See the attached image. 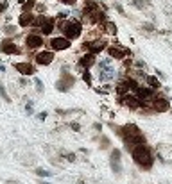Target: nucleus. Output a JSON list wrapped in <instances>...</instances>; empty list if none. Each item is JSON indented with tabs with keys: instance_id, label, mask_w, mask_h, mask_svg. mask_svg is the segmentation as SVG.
<instances>
[{
	"instance_id": "nucleus-23",
	"label": "nucleus",
	"mask_w": 172,
	"mask_h": 184,
	"mask_svg": "<svg viewBox=\"0 0 172 184\" xmlns=\"http://www.w3.org/2000/svg\"><path fill=\"white\" fill-rule=\"evenodd\" d=\"M95 90V93H99V95H106V93H111V91H115V88L111 86L109 82H106V84H102L101 88H93Z\"/></svg>"
},
{
	"instance_id": "nucleus-43",
	"label": "nucleus",
	"mask_w": 172,
	"mask_h": 184,
	"mask_svg": "<svg viewBox=\"0 0 172 184\" xmlns=\"http://www.w3.org/2000/svg\"><path fill=\"white\" fill-rule=\"evenodd\" d=\"M20 84H22V86H27L29 80H27V79H20Z\"/></svg>"
},
{
	"instance_id": "nucleus-28",
	"label": "nucleus",
	"mask_w": 172,
	"mask_h": 184,
	"mask_svg": "<svg viewBox=\"0 0 172 184\" xmlns=\"http://www.w3.org/2000/svg\"><path fill=\"white\" fill-rule=\"evenodd\" d=\"M34 7H36V0H27V2L22 5V13H31Z\"/></svg>"
},
{
	"instance_id": "nucleus-16",
	"label": "nucleus",
	"mask_w": 172,
	"mask_h": 184,
	"mask_svg": "<svg viewBox=\"0 0 172 184\" xmlns=\"http://www.w3.org/2000/svg\"><path fill=\"white\" fill-rule=\"evenodd\" d=\"M34 18H36V15H32V13H22L18 16V25L20 27H32Z\"/></svg>"
},
{
	"instance_id": "nucleus-30",
	"label": "nucleus",
	"mask_w": 172,
	"mask_h": 184,
	"mask_svg": "<svg viewBox=\"0 0 172 184\" xmlns=\"http://www.w3.org/2000/svg\"><path fill=\"white\" fill-rule=\"evenodd\" d=\"M68 129H70V131H74V132H81V131H83V125L79 124V122H70V124H68Z\"/></svg>"
},
{
	"instance_id": "nucleus-19",
	"label": "nucleus",
	"mask_w": 172,
	"mask_h": 184,
	"mask_svg": "<svg viewBox=\"0 0 172 184\" xmlns=\"http://www.w3.org/2000/svg\"><path fill=\"white\" fill-rule=\"evenodd\" d=\"M131 5L140 9V11H145V9L151 7V0H131Z\"/></svg>"
},
{
	"instance_id": "nucleus-46",
	"label": "nucleus",
	"mask_w": 172,
	"mask_h": 184,
	"mask_svg": "<svg viewBox=\"0 0 172 184\" xmlns=\"http://www.w3.org/2000/svg\"><path fill=\"white\" fill-rule=\"evenodd\" d=\"M169 113H170V114H172V107H170V111H169Z\"/></svg>"
},
{
	"instance_id": "nucleus-21",
	"label": "nucleus",
	"mask_w": 172,
	"mask_h": 184,
	"mask_svg": "<svg viewBox=\"0 0 172 184\" xmlns=\"http://www.w3.org/2000/svg\"><path fill=\"white\" fill-rule=\"evenodd\" d=\"M109 161L122 163V150H120V148H111V150H109Z\"/></svg>"
},
{
	"instance_id": "nucleus-40",
	"label": "nucleus",
	"mask_w": 172,
	"mask_h": 184,
	"mask_svg": "<svg viewBox=\"0 0 172 184\" xmlns=\"http://www.w3.org/2000/svg\"><path fill=\"white\" fill-rule=\"evenodd\" d=\"M9 7V4H7V0H2V2H0V15H2V13L5 11Z\"/></svg>"
},
{
	"instance_id": "nucleus-25",
	"label": "nucleus",
	"mask_w": 172,
	"mask_h": 184,
	"mask_svg": "<svg viewBox=\"0 0 172 184\" xmlns=\"http://www.w3.org/2000/svg\"><path fill=\"white\" fill-rule=\"evenodd\" d=\"M149 32V34H153V32H158V29H156V25L153 23V22H143L142 23V32Z\"/></svg>"
},
{
	"instance_id": "nucleus-8",
	"label": "nucleus",
	"mask_w": 172,
	"mask_h": 184,
	"mask_svg": "<svg viewBox=\"0 0 172 184\" xmlns=\"http://www.w3.org/2000/svg\"><path fill=\"white\" fill-rule=\"evenodd\" d=\"M49 46H50L52 52H63V50H68L72 46V41H68V39L63 38V36H56L49 41Z\"/></svg>"
},
{
	"instance_id": "nucleus-41",
	"label": "nucleus",
	"mask_w": 172,
	"mask_h": 184,
	"mask_svg": "<svg viewBox=\"0 0 172 184\" xmlns=\"http://www.w3.org/2000/svg\"><path fill=\"white\" fill-rule=\"evenodd\" d=\"M79 152H81V154H86V155L90 154V150H88V148H84V147H81V148H79Z\"/></svg>"
},
{
	"instance_id": "nucleus-42",
	"label": "nucleus",
	"mask_w": 172,
	"mask_h": 184,
	"mask_svg": "<svg viewBox=\"0 0 172 184\" xmlns=\"http://www.w3.org/2000/svg\"><path fill=\"white\" fill-rule=\"evenodd\" d=\"M36 7H38V11H41V13L45 11V5L43 4H36Z\"/></svg>"
},
{
	"instance_id": "nucleus-27",
	"label": "nucleus",
	"mask_w": 172,
	"mask_h": 184,
	"mask_svg": "<svg viewBox=\"0 0 172 184\" xmlns=\"http://www.w3.org/2000/svg\"><path fill=\"white\" fill-rule=\"evenodd\" d=\"M109 168H111V172L117 173V175H120L122 173V163H115V161H109Z\"/></svg>"
},
{
	"instance_id": "nucleus-6",
	"label": "nucleus",
	"mask_w": 172,
	"mask_h": 184,
	"mask_svg": "<svg viewBox=\"0 0 172 184\" xmlns=\"http://www.w3.org/2000/svg\"><path fill=\"white\" fill-rule=\"evenodd\" d=\"M97 64V56H93V54L86 52V54H81L77 59V70L83 73V70H90L91 66Z\"/></svg>"
},
{
	"instance_id": "nucleus-18",
	"label": "nucleus",
	"mask_w": 172,
	"mask_h": 184,
	"mask_svg": "<svg viewBox=\"0 0 172 184\" xmlns=\"http://www.w3.org/2000/svg\"><path fill=\"white\" fill-rule=\"evenodd\" d=\"M101 31H102V32H106V34H109V36H115L117 31H118V27H117V23H115V22L108 20L106 23H102V25H101Z\"/></svg>"
},
{
	"instance_id": "nucleus-29",
	"label": "nucleus",
	"mask_w": 172,
	"mask_h": 184,
	"mask_svg": "<svg viewBox=\"0 0 172 184\" xmlns=\"http://www.w3.org/2000/svg\"><path fill=\"white\" fill-rule=\"evenodd\" d=\"M133 70H147V63L145 61H142V59H136V61H133Z\"/></svg>"
},
{
	"instance_id": "nucleus-24",
	"label": "nucleus",
	"mask_w": 172,
	"mask_h": 184,
	"mask_svg": "<svg viewBox=\"0 0 172 184\" xmlns=\"http://www.w3.org/2000/svg\"><path fill=\"white\" fill-rule=\"evenodd\" d=\"M59 155H61V157H65L68 163H75V161H77V154H75V152H67V150H61V152H59Z\"/></svg>"
},
{
	"instance_id": "nucleus-7",
	"label": "nucleus",
	"mask_w": 172,
	"mask_h": 184,
	"mask_svg": "<svg viewBox=\"0 0 172 184\" xmlns=\"http://www.w3.org/2000/svg\"><path fill=\"white\" fill-rule=\"evenodd\" d=\"M117 102H118L120 106L127 107L129 111H138V109H140V106H142V102L138 100V97H136L135 93H129V95H125V97L117 98Z\"/></svg>"
},
{
	"instance_id": "nucleus-1",
	"label": "nucleus",
	"mask_w": 172,
	"mask_h": 184,
	"mask_svg": "<svg viewBox=\"0 0 172 184\" xmlns=\"http://www.w3.org/2000/svg\"><path fill=\"white\" fill-rule=\"evenodd\" d=\"M129 154H131V157H133L135 165L140 168L142 172H149V170L154 166L156 155H154V150L149 145H138Z\"/></svg>"
},
{
	"instance_id": "nucleus-31",
	"label": "nucleus",
	"mask_w": 172,
	"mask_h": 184,
	"mask_svg": "<svg viewBox=\"0 0 172 184\" xmlns=\"http://www.w3.org/2000/svg\"><path fill=\"white\" fill-rule=\"evenodd\" d=\"M25 113H27L29 116H31V114H34V102H32V100H29L27 104H25Z\"/></svg>"
},
{
	"instance_id": "nucleus-35",
	"label": "nucleus",
	"mask_w": 172,
	"mask_h": 184,
	"mask_svg": "<svg viewBox=\"0 0 172 184\" xmlns=\"http://www.w3.org/2000/svg\"><path fill=\"white\" fill-rule=\"evenodd\" d=\"M4 32H5V34H9V36H13V34H16V27H15V25H5Z\"/></svg>"
},
{
	"instance_id": "nucleus-10",
	"label": "nucleus",
	"mask_w": 172,
	"mask_h": 184,
	"mask_svg": "<svg viewBox=\"0 0 172 184\" xmlns=\"http://www.w3.org/2000/svg\"><path fill=\"white\" fill-rule=\"evenodd\" d=\"M45 43H43V36L41 34H34V32H31L25 36V46H27L29 50H38V48H41Z\"/></svg>"
},
{
	"instance_id": "nucleus-11",
	"label": "nucleus",
	"mask_w": 172,
	"mask_h": 184,
	"mask_svg": "<svg viewBox=\"0 0 172 184\" xmlns=\"http://www.w3.org/2000/svg\"><path fill=\"white\" fill-rule=\"evenodd\" d=\"M54 59H56V56H54L52 50H41V52H38L36 57H34L36 64H39V66H49V64L54 63Z\"/></svg>"
},
{
	"instance_id": "nucleus-32",
	"label": "nucleus",
	"mask_w": 172,
	"mask_h": 184,
	"mask_svg": "<svg viewBox=\"0 0 172 184\" xmlns=\"http://www.w3.org/2000/svg\"><path fill=\"white\" fill-rule=\"evenodd\" d=\"M113 7H115V11H117L120 16H125V11H124V7H122L120 2H113Z\"/></svg>"
},
{
	"instance_id": "nucleus-39",
	"label": "nucleus",
	"mask_w": 172,
	"mask_h": 184,
	"mask_svg": "<svg viewBox=\"0 0 172 184\" xmlns=\"http://www.w3.org/2000/svg\"><path fill=\"white\" fill-rule=\"evenodd\" d=\"M61 4H65V5H68V7H74V5L77 4V0H59Z\"/></svg>"
},
{
	"instance_id": "nucleus-33",
	"label": "nucleus",
	"mask_w": 172,
	"mask_h": 184,
	"mask_svg": "<svg viewBox=\"0 0 172 184\" xmlns=\"http://www.w3.org/2000/svg\"><path fill=\"white\" fill-rule=\"evenodd\" d=\"M34 86H36V91L38 93H43V82H41V79H38V77H34Z\"/></svg>"
},
{
	"instance_id": "nucleus-3",
	"label": "nucleus",
	"mask_w": 172,
	"mask_h": 184,
	"mask_svg": "<svg viewBox=\"0 0 172 184\" xmlns=\"http://www.w3.org/2000/svg\"><path fill=\"white\" fill-rule=\"evenodd\" d=\"M106 48H108V41H106L104 38H97V39H91V41H88V39H86V41H83L79 52H81V54L90 52V54H93V56H97V54L104 52Z\"/></svg>"
},
{
	"instance_id": "nucleus-9",
	"label": "nucleus",
	"mask_w": 172,
	"mask_h": 184,
	"mask_svg": "<svg viewBox=\"0 0 172 184\" xmlns=\"http://www.w3.org/2000/svg\"><path fill=\"white\" fill-rule=\"evenodd\" d=\"M153 111L154 113H169L170 111V100L158 93V97L153 100Z\"/></svg>"
},
{
	"instance_id": "nucleus-26",
	"label": "nucleus",
	"mask_w": 172,
	"mask_h": 184,
	"mask_svg": "<svg viewBox=\"0 0 172 184\" xmlns=\"http://www.w3.org/2000/svg\"><path fill=\"white\" fill-rule=\"evenodd\" d=\"M34 173H36L38 177H43V179H47V177H52V172H50V170H45V168H41V166L34 168Z\"/></svg>"
},
{
	"instance_id": "nucleus-38",
	"label": "nucleus",
	"mask_w": 172,
	"mask_h": 184,
	"mask_svg": "<svg viewBox=\"0 0 172 184\" xmlns=\"http://www.w3.org/2000/svg\"><path fill=\"white\" fill-rule=\"evenodd\" d=\"M47 116H49V111H41V113L36 114V118H38L39 122H45V120H47Z\"/></svg>"
},
{
	"instance_id": "nucleus-20",
	"label": "nucleus",
	"mask_w": 172,
	"mask_h": 184,
	"mask_svg": "<svg viewBox=\"0 0 172 184\" xmlns=\"http://www.w3.org/2000/svg\"><path fill=\"white\" fill-rule=\"evenodd\" d=\"M99 148L101 150H111V139L108 138V136H104V134H101V138H99Z\"/></svg>"
},
{
	"instance_id": "nucleus-4",
	"label": "nucleus",
	"mask_w": 172,
	"mask_h": 184,
	"mask_svg": "<svg viewBox=\"0 0 172 184\" xmlns=\"http://www.w3.org/2000/svg\"><path fill=\"white\" fill-rule=\"evenodd\" d=\"M75 77H74V73H68V72H61V75L57 77L56 80V90L57 91H61V93H67L70 91L72 88L75 86Z\"/></svg>"
},
{
	"instance_id": "nucleus-2",
	"label": "nucleus",
	"mask_w": 172,
	"mask_h": 184,
	"mask_svg": "<svg viewBox=\"0 0 172 184\" xmlns=\"http://www.w3.org/2000/svg\"><path fill=\"white\" fill-rule=\"evenodd\" d=\"M57 29L61 31L63 38H67L68 41H75L83 36V22L79 18H72V20H67V22H59L57 23Z\"/></svg>"
},
{
	"instance_id": "nucleus-44",
	"label": "nucleus",
	"mask_w": 172,
	"mask_h": 184,
	"mask_svg": "<svg viewBox=\"0 0 172 184\" xmlns=\"http://www.w3.org/2000/svg\"><path fill=\"white\" fill-rule=\"evenodd\" d=\"M16 2H18V4H20V5H23V4H25V2H27V0H16Z\"/></svg>"
},
{
	"instance_id": "nucleus-17",
	"label": "nucleus",
	"mask_w": 172,
	"mask_h": 184,
	"mask_svg": "<svg viewBox=\"0 0 172 184\" xmlns=\"http://www.w3.org/2000/svg\"><path fill=\"white\" fill-rule=\"evenodd\" d=\"M145 84H147L151 90H154V91H160L163 90V84H161V80L158 79L156 75H147L145 77Z\"/></svg>"
},
{
	"instance_id": "nucleus-22",
	"label": "nucleus",
	"mask_w": 172,
	"mask_h": 184,
	"mask_svg": "<svg viewBox=\"0 0 172 184\" xmlns=\"http://www.w3.org/2000/svg\"><path fill=\"white\" fill-rule=\"evenodd\" d=\"M81 79L86 82V86H88V88H93V77H91V72L90 70H83Z\"/></svg>"
},
{
	"instance_id": "nucleus-13",
	"label": "nucleus",
	"mask_w": 172,
	"mask_h": 184,
	"mask_svg": "<svg viewBox=\"0 0 172 184\" xmlns=\"http://www.w3.org/2000/svg\"><path fill=\"white\" fill-rule=\"evenodd\" d=\"M0 52L7 54V56H13V54H22V48H20L13 39H4V41L0 43Z\"/></svg>"
},
{
	"instance_id": "nucleus-36",
	"label": "nucleus",
	"mask_w": 172,
	"mask_h": 184,
	"mask_svg": "<svg viewBox=\"0 0 172 184\" xmlns=\"http://www.w3.org/2000/svg\"><path fill=\"white\" fill-rule=\"evenodd\" d=\"M102 124H101V122H93V124H91V129H93V131L95 132H99V134H101V131H102Z\"/></svg>"
},
{
	"instance_id": "nucleus-15",
	"label": "nucleus",
	"mask_w": 172,
	"mask_h": 184,
	"mask_svg": "<svg viewBox=\"0 0 172 184\" xmlns=\"http://www.w3.org/2000/svg\"><path fill=\"white\" fill-rule=\"evenodd\" d=\"M54 27H56V18L47 16L45 23L41 25V29H39V34H41V36H50V34L54 32Z\"/></svg>"
},
{
	"instance_id": "nucleus-34",
	"label": "nucleus",
	"mask_w": 172,
	"mask_h": 184,
	"mask_svg": "<svg viewBox=\"0 0 172 184\" xmlns=\"http://www.w3.org/2000/svg\"><path fill=\"white\" fill-rule=\"evenodd\" d=\"M154 75H156L158 79H160L161 82H163V80H167V73H165V72H161V70H158V68L154 70Z\"/></svg>"
},
{
	"instance_id": "nucleus-5",
	"label": "nucleus",
	"mask_w": 172,
	"mask_h": 184,
	"mask_svg": "<svg viewBox=\"0 0 172 184\" xmlns=\"http://www.w3.org/2000/svg\"><path fill=\"white\" fill-rule=\"evenodd\" d=\"M106 52H108V57L111 59V61H124L127 56H131V50L127 48V46H122V45H118V43H115V45H108V48H106Z\"/></svg>"
},
{
	"instance_id": "nucleus-37",
	"label": "nucleus",
	"mask_w": 172,
	"mask_h": 184,
	"mask_svg": "<svg viewBox=\"0 0 172 184\" xmlns=\"http://www.w3.org/2000/svg\"><path fill=\"white\" fill-rule=\"evenodd\" d=\"M0 97H2L5 102H11V98H9V95L7 93H5V90H4V86L2 84H0Z\"/></svg>"
},
{
	"instance_id": "nucleus-45",
	"label": "nucleus",
	"mask_w": 172,
	"mask_h": 184,
	"mask_svg": "<svg viewBox=\"0 0 172 184\" xmlns=\"http://www.w3.org/2000/svg\"><path fill=\"white\" fill-rule=\"evenodd\" d=\"M39 184H50V182H39Z\"/></svg>"
},
{
	"instance_id": "nucleus-14",
	"label": "nucleus",
	"mask_w": 172,
	"mask_h": 184,
	"mask_svg": "<svg viewBox=\"0 0 172 184\" xmlns=\"http://www.w3.org/2000/svg\"><path fill=\"white\" fill-rule=\"evenodd\" d=\"M117 77H118V73L115 72V68H113V66H108L106 70H99V73H97V79L101 80L102 84L111 82V80L117 79Z\"/></svg>"
},
{
	"instance_id": "nucleus-12",
	"label": "nucleus",
	"mask_w": 172,
	"mask_h": 184,
	"mask_svg": "<svg viewBox=\"0 0 172 184\" xmlns=\"http://www.w3.org/2000/svg\"><path fill=\"white\" fill-rule=\"evenodd\" d=\"M13 66H15V70H16L18 73H22L23 77H29V75H34V73H36V68H34V64H32V63H29V61H22V63H15Z\"/></svg>"
}]
</instances>
